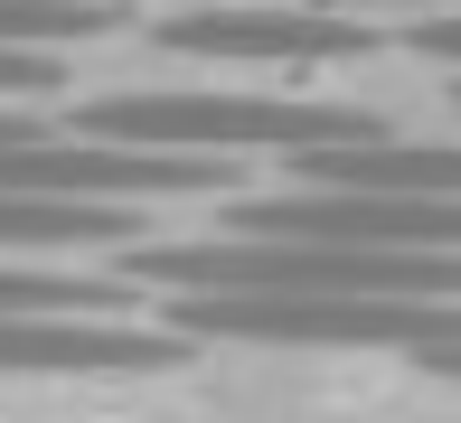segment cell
I'll use <instances>...</instances> for the list:
<instances>
[{
    "label": "cell",
    "instance_id": "1",
    "mask_svg": "<svg viewBox=\"0 0 461 423\" xmlns=\"http://www.w3.org/2000/svg\"><path fill=\"white\" fill-rule=\"evenodd\" d=\"M452 245L424 254H348L302 236H217V245H141L132 283L151 292H376V302H452Z\"/></svg>",
    "mask_w": 461,
    "mask_h": 423
},
{
    "label": "cell",
    "instance_id": "2",
    "mask_svg": "<svg viewBox=\"0 0 461 423\" xmlns=\"http://www.w3.org/2000/svg\"><path fill=\"white\" fill-rule=\"evenodd\" d=\"M76 132L132 151H321V141H367L386 122L302 94H104L76 113Z\"/></svg>",
    "mask_w": 461,
    "mask_h": 423
},
{
    "label": "cell",
    "instance_id": "3",
    "mask_svg": "<svg viewBox=\"0 0 461 423\" xmlns=\"http://www.w3.org/2000/svg\"><path fill=\"white\" fill-rule=\"evenodd\" d=\"M188 338H264V348H424L452 367L443 302H376V292H170Z\"/></svg>",
    "mask_w": 461,
    "mask_h": 423
},
{
    "label": "cell",
    "instance_id": "4",
    "mask_svg": "<svg viewBox=\"0 0 461 423\" xmlns=\"http://www.w3.org/2000/svg\"><path fill=\"white\" fill-rule=\"evenodd\" d=\"M226 169L217 151H132V141H48L19 132L0 141V188L10 198H95V207H141V198H188V188H217Z\"/></svg>",
    "mask_w": 461,
    "mask_h": 423
},
{
    "label": "cell",
    "instance_id": "5",
    "mask_svg": "<svg viewBox=\"0 0 461 423\" xmlns=\"http://www.w3.org/2000/svg\"><path fill=\"white\" fill-rule=\"evenodd\" d=\"M226 236H302V245H348V254H424L452 245V198H376V188H274V198L226 207Z\"/></svg>",
    "mask_w": 461,
    "mask_h": 423
},
{
    "label": "cell",
    "instance_id": "6",
    "mask_svg": "<svg viewBox=\"0 0 461 423\" xmlns=\"http://www.w3.org/2000/svg\"><path fill=\"white\" fill-rule=\"evenodd\" d=\"M151 48L207 57V67H339V57L376 48V29L348 10L264 0V10H170V19H151Z\"/></svg>",
    "mask_w": 461,
    "mask_h": 423
},
{
    "label": "cell",
    "instance_id": "7",
    "mask_svg": "<svg viewBox=\"0 0 461 423\" xmlns=\"http://www.w3.org/2000/svg\"><path fill=\"white\" fill-rule=\"evenodd\" d=\"M188 338L122 329L113 310H0V367L10 376H104V367H170Z\"/></svg>",
    "mask_w": 461,
    "mask_h": 423
},
{
    "label": "cell",
    "instance_id": "8",
    "mask_svg": "<svg viewBox=\"0 0 461 423\" xmlns=\"http://www.w3.org/2000/svg\"><path fill=\"white\" fill-rule=\"evenodd\" d=\"M302 188H376V198H452L461 188V160L452 141H321V151H283Z\"/></svg>",
    "mask_w": 461,
    "mask_h": 423
},
{
    "label": "cell",
    "instance_id": "9",
    "mask_svg": "<svg viewBox=\"0 0 461 423\" xmlns=\"http://www.w3.org/2000/svg\"><path fill=\"white\" fill-rule=\"evenodd\" d=\"M141 207H95V198H10L0 188V254H86V245H132Z\"/></svg>",
    "mask_w": 461,
    "mask_h": 423
},
{
    "label": "cell",
    "instance_id": "10",
    "mask_svg": "<svg viewBox=\"0 0 461 423\" xmlns=\"http://www.w3.org/2000/svg\"><path fill=\"white\" fill-rule=\"evenodd\" d=\"M0 310H122L113 273H48V264H0Z\"/></svg>",
    "mask_w": 461,
    "mask_h": 423
},
{
    "label": "cell",
    "instance_id": "11",
    "mask_svg": "<svg viewBox=\"0 0 461 423\" xmlns=\"http://www.w3.org/2000/svg\"><path fill=\"white\" fill-rule=\"evenodd\" d=\"M113 29V0H0V48H67Z\"/></svg>",
    "mask_w": 461,
    "mask_h": 423
},
{
    "label": "cell",
    "instance_id": "12",
    "mask_svg": "<svg viewBox=\"0 0 461 423\" xmlns=\"http://www.w3.org/2000/svg\"><path fill=\"white\" fill-rule=\"evenodd\" d=\"M57 85H67V57H57V48H0V104L57 94Z\"/></svg>",
    "mask_w": 461,
    "mask_h": 423
},
{
    "label": "cell",
    "instance_id": "13",
    "mask_svg": "<svg viewBox=\"0 0 461 423\" xmlns=\"http://www.w3.org/2000/svg\"><path fill=\"white\" fill-rule=\"evenodd\" d=\"M414 48H424V57H452V48H461V29H452V10H443V0L414 19Z\"/></svg>",
    "mask_w": 461,
    "mask_h": 423
},
{
    "label": "cell",
    "instance_id": "14",
    "mask_svg": "<svg viewBox=\"0 0 461 423\" xmlns=\"http://www.w3.org/2000/svg\"><path fill=\"white\" fill-rule=\"evenodd\" d=\"M302 10H348V19H386V10H433V0H302Z\"/></svg>",
    "mask_w": 461,
    "mask_h": 423
},
{
    "label": "cell",
    "instance_id": "15",
    "mask_svg": "<svg viewBox=\"0 0 461 423\" xmlns=\"http://www.w3.org/2000/svg\"><path fill=\"white\" fill-rule=\"evenodd\" d=\"M19 132H38V113H0V141H19Z\"/></svg>",
    "mask_w": 461,
    "mask_h": 423
}]
</instances>
